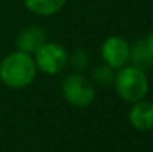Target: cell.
Instances as JSON below:
<instances>
[{"instance_id": "obj_1", "label": "cell", "mask_w": 153, "mask_h": 152, "mask_svg": "<svg viewBox=\"0 0 153 152\" xmlns=\"http://www.w3.org/2000/svg\"><path fill=\"white\" fill-rule=\"evenodd\" d=\"M36 75L37 67L31 54L16 49L0 61V81L12 90H21L31 85Z\"/></svg>"}, {"instance_id": "obj_2", "label": "cell", "mask_w": 153, "mask_h": 152, "mask_svg": "<svg viewBox=\"0 0 153 152\" xmlns=\"http://www.w3.org/2000/svg\"><path fill=\"white\" fill-rule=\"evenodd\" d=\"M113 85L117 96L128 103L143 100L149 93L147 73L131 64H126L116 70Z\"/></svg>"}, {"instance_id": "obj_3", "label": "cell", "mask_w": 153, "mask_h": 152, "mask_svg": "<svg viewBox=\"0 0 153 152\" xmlns=\"http://www.w3.org/2000/svg\"><path fill=\"white\" fill-rule=\"evenodd\" d=\"M61 94L74 107H88L95 100V87L83 73H70L61 84Z\"/></svg>"}, {"instance_id": "obj_4", "label": "cell", "mask_w": 153, "mask_h": 152, "mask_svg": "<svg viewBox=\"0 0 153 152\" xmlns=\"http://www.w3.org/2000/svg\"><path fill=\"white\" fill-rule=\"evenodd\" d=\"M37 72H43L45 75H58L61 73L68 64V54L65 48L55 42L43 43L33 55Z\"/></svg>"}, {"instance_id": "obj_5", "label": "cell", "mask_w": 153, "mask_h": 152, "mask_svg": "<svg viewBox=\"0 0 153 152\" xmlns=\"http://www.w3.org/2000/svg\"><path fill=\"white\" fill-rule=\"evenodd\" d=\"M101 58L102 63L108 64L114 70L126 66L129 60V43L117 34L107 37L101 45Z\"/></svg>"}, {"instance_id": "obj_6", "label": "cell", "mask_w": 153, "mask_h": 152, "mask_svg": "<svg viewBox=\"0 0 153 152\" xmlns=\"http://www.w3.org/2000/svg\"><path fill=\"white\" fill-rule=\"evenodd\" d=\"M46 42H48L46 31L39 25H27L22 30H19V33L15 37L16 49L31 55H34V52Z\"/></svg>"}, {"instance_id": "obj_7", "label": "cell", "mask_w": 153, "mask_h": 152, "mask_svg": "<svg viewBox=\"0 0 153 152\" xmlns=\"http://www.w3.org/2000/svg\"><path fill=\"white\" fill-rule=\"evenodd\" d=\"M128 121L138 131L153 130V101L143 99L132 103L128 112Z\"/></svg>"}, {"instance_id": "obj_8", "label": "cell", "mask_w": 153, "mask_h": 152, "mask_svg": "<svg viewBox=\"0 0 153 152\" xmlns=\"http://www.w3.org/2000/svg\"><path fill=\"white\" fill-rule=\"evenodd\" d=\"M128 63L131 66H135L144 72L153 69V58L150 51L147 48L146 39H138L129 43V60Z\"/></svg>"}, {"instance_id": "obj_9", "label": "cell", "mask_w": 153, "mask_h": 152, "mask_svg": "<svg viewBox=\"0 0 153 152\" xmlns=\"http://www.w3.org/2000/svg\"><path fill=\"white\" fill-rule=\"evenodd\" d=\"M65 3L67 0H24L25 7L39 16H51L58 13Z\"/></svg>"}, {"instance_id": "obj_10", "label": "cell", "mask_w": 153, "mask_h": 152, "mask_svg": "<svg viewBox=\"0 0 153 152\" xmlns=\"http://www.w3.org/2000/svg\"><path fill=\"white\" fill-rule=\"evenodd\" d=\"M114 75H116V70L113 67H110L108 64H105V63L95 66L92 69V72H91L94 84H97L100 87H110V85H113Z\"/></svg>"}, {"instance_id": "obj_11", "label": "cell", "mask_w": 153, "mask_h": 152, "mask_svg": "<svg viewBox=\"0 0 153 152\" xmlns=\"http://www.w3.org/2000/svg\"><path fill=\"white\" fill-rule=\"evenodd\" d=\"M68 64L76 73H83L89 67V55L83 48H76L68 55Z\"/></svg>"}, {"instance_id": "obj_12", "label": "cell", "mask_w": 153, "mask_h": 152, "mask_svg": "<svg viewBox=\"0 0 153 152\" xmlns=\"http://www.w3.org/2000/svg\"><path fill=\"white\" fill-rule=\"evenodd\" d=\"M146 43H147V48H149L150 55H152V58H153V31H150L149 36L146 37Z\"/></svg>"}]
</instances>
